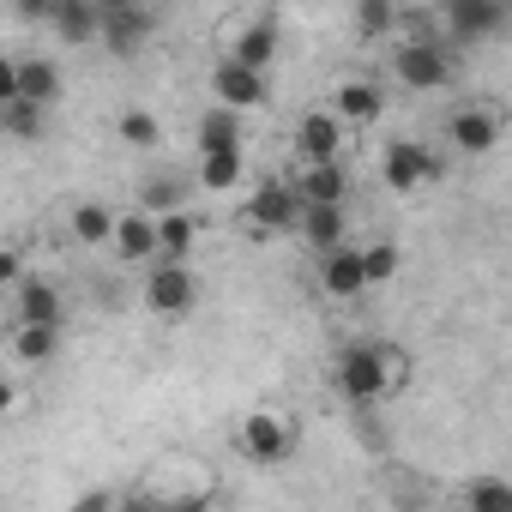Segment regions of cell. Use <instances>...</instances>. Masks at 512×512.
<instances>
[{"label":"cell","mask_w":512,"mask_h":512,"mask_svg":"<svg viewBox=\"0 0 512 512\" xmlns=\"http://www.w3.org/2000/svg\"><path fill=\"white\" fill-rule=\"evenodd\" d=\"M19 103H31V109L61 103V67L43 61V55H25L19 61Z\"/></svg>","instance_id":"obj_17"},{"label":"cell","mask_w":512,"mask_h":512,"mask_svg":"<svg viewBox=\"0 0 512 512\" xmlns=\"http://www.w3.org/2000/svg\"><path fill=\"white\" fill-rule=\"evenodd\" d=\"M109 247L121 253L127 266H139V260H157V229H151V217H145V211H127V217H115V235H109Z\"/></svg>","instance_id":"obj_16"},{"label":"cell","mask_w":512,"mask_h":512,"mask_svg":"<svg viewBox=\"0 0 512 512\" xmlns=\"http://www.w3.org/2000/svg\"><path fill=\"white\" fill-rule=\"evenodd\" d=\"M302 223V199H296V187H284V181H266L260 193L247 199V229L253 235H266V229H296Z\"/></svg>","instance_id":"obj_6"},{"label":"cell","mask_w":512,"mask_h":512,"mask_svg":"<svg viewBox=\"0 0 512 512\" xmlns=\"http://www.w3.org/2000/svg\"><path fill=\"white\" fill-rule=\"evenodd\" d=\"M163 512H217V506H211V494H175V500H163Z\"/></svg>","instance_id":"obj_34"},{"label":"cell","mask_w":512,"mask_h":512,"mask_svg":"<svg viewBox=\"0 0 512 512\" xmlns=\"http://www.w3.org/2000/svg\"><path fill=\"white\" fill-rule=\"evenodd\" d=\"M500 25H506V7H500V0H452V7H446V31H452L458 43L494 37Z\"/></svg>","instance_id":"obj_10"},{"label":"cell","mask_w":512,"mask_h":512,"mask_svg":"<svg viewBox=\"0 0 512 512\" xmlns=\"http://www.w3.org/2000/svg\"><path fill=\"white\" fill-rule=\"evenodd\" d=\"M320 290L338 296V302H356V296L368 290V278H362V247H338V253H326V260H320Z\"/></svg>","instance_id":"obj_12"},{"label":"cell","mask_w":512,"mask_h":512,"mask_svg":"<svg viewBox=\"0 0 512 512\" xmlns=\"http://www.w3.org/2000/svg\"><path fill=\"white\" fill-rule=\"evenodd\" d=\"M398 25V7H386V0H362V7H356V31L362 37H386Z\"/></svg>","instance_id":"obj_29"},{"label":"cell","mask_w":512,"mask_h":512,"mask_svg":"<svg viewBox=\"0 0 512 512\" xmlns=\"http://www.w3.org/2000/svg\"><path fill=\"white\" fill-rule=\"evenodd\" d=\"M121 139L145 151V145H157V139H163V127H157V115H145V109H127V115H121Z\"/></svg>","instance_id":"obj_31"},{"label":"cell","mask_w":512,"mask_h":512,"mask_svg":"<svg viewBox=\"0 0 512 512\" xmlns=\"http://www.w3.org/2000/svg\"><path fill=\"white\" fill-rule=\"evenodd\" d=\"M151 25H157V13H151V7H133V0H127V7H121V0H115V7H97V37H103L115 55H133V49L151 37Z\"/></svg>","instance_id":"obj_5"},{"label":"cell","mask_w":512,"mask_h":512,"mask_svg":"<svg viewBox=\"0 0 512 512\" xmlns=\"http://www.w3.org/2000/svg\"><path fill=\"white\" fill-rule=\"evenodd\" d=\"M49 25H55L61 43H91L97 37V7H85V0H55Z\"/></svg>","instance_id":"obj_21"},{"label":"cell","mask_w":512,"mask_h":512,"mask_svg":"<svg viewBox=\"0 0 512 512\" xmlns=\"http://www.w3.org/2000/svg\"><path fill=\"white\" fill-rule=\"evenodd\" d=\"M241 452H247V464H260V470H272V464H284L290 452H296V422L290 416H278V410H253L247 422H241Z\"/></svg>","instance_id":"obj_2"},{"label":"cell","mask_w":512,"mask_h":512,"mask_svg":"<svg viewBox=\"0 0 512 512\" xmlns=\"http://www.w3.org/2000/svg\"><path fill=\"white\" fill-rule=\"evenodd\" d=\"M380 109H386V97H380V85L374 79H344L338 91H332V115L338 121H380Z\"/></svg>","instance_id":"obj_18"},{"label":"cell","mask_w":512,"mask_h":512,"mask_svg":"<svg viewBox=\"0 0 512 512\" xmlns=\"http://www.w3.org/2000/svg\"><path fill=\"white\" fill-rule=\"evenodd\" d=\"M464 506H470V512H512V488H506L500 476H476L470 494H464Z\"/></svg>","instance_id":"obj_26"},{"label":"cell","mask_w":512,"mask_h":512,"mask_svg":"<svg viewBox=\"0 0 512 512\" xmlns=\"http://www.w3.org/2000/svg\"><path fill=\"white\" fill-rule=\"evenodd\" d=\"M181 199H187V181H181V175H151V181H145V205H151L157 217L181 211Z\"/></svg>","instance_id":"obj_27"},{"label":"cell","mask_w":512,"mask_h":512,"mask_svg":"<svg viewBox=\"0 0 512 512\" xmlns=\"http://www.w3.org/2000/svg\"><path fill=\"white\" fill-rule=\"evenodd\" d=\"M193 296H199V284H193L187 266H151V278H145V308L151 314H187Z\"/></svg>","instance_id":"obj_8"},{"label":"cell","mask_w":512,"mask_h":512,"mask_svg":"<svg viewBox=\"0 0 512 512\" xmlns=\"http://www.w3.org/2000/svg\"><path fill=\"white\" fill-rule=\"evenodd\" d=\"M229 61L247 67V73H272V61H278V19H272V13H266V19H253V25L235 37Z\"/></svg>","instance_id":"obj_11"},{"label":"cell","mask_w":512,"mask_h":512,"mask_svg":"<svg viewBox=\"0 0 512 512\" xmlns=\"http://www.w3.org/2000/svg\"><path fill=\"white\" fill-rule=\"evenodd\" d=\"M211 91H217V103L223 109H260L266 97H272V85H266V73H247V67H235L229 55L217 61V73H211Z\"/></svg>","instance_id":"obj_7"},{"label":"cell","mask_w":512,"mask_h":512,"mask_svg":"<svg viewBox=\"0 0 512 512\" xmlns=\"http://www.w3.org/2000/svg\"><path fill=\"white\" fill-rule=\"evenodd\" d=\"M302 235L320 253H338L344 247V205H302Z\"/></svg>","instance_id":"obj_20"},{"label":"cell","mask_w":512,"mask_h":512,"mask_svg":"<svg viewBox=\"0 0 512 512\" xmlns=\"http://www.w3.org/2000/svg\"><path fill=\"white\" fill-rule=\"evenodd\" d=\"M13 404H19V386H13V380H0V416H7Z\"/></svg>","instance_id":"obj_37"},{"label":"cell","mask_w":512,"mask_h":512,"mask_svg":"<svg viewBox=\"0 0 512 512\" xmlns=\"http://www.w3.org/2000/svg\"><path fill=\"white\" fill-rule=\"evenodd\" d=\"M0 127H7L13 139H37V133H43V109H31V103H7V109H0Z\"/></svg>","instance_id":"obj_30"},{"label":"cell","mask_w":512,"mask_h":512,"mask_svg":"<svg viewBox=\"0 0 512 512\" xmlns=\"http://www.w3.org/2000/svg\"><path fill=\"white\" fill-rule=\"evenodd\" d=\"M392 73H398V85H410V91H440V85L452 79V55H446L440 37H410L404 49H392Z\"/></svg>","instance_id":"obj_3"},{"label":"cell","mask_w":512,"mask_h":512,"mask_svg":"<svg viewBox=\"0 0 512 512\" xmlns=\"http://www.w3.org/2000/svg\"><path fill=\"white\" fill-rule=\"evenodd\" d=\"M73 512H115V494H109V488H91V494L73 500Z\"/></svg>","instance_id":"obj_33"},{"label":"cell","mask_w":512,"mask_h":512,"mask_svg":"<svg viewBox=\"0 0 512 512\" xmlns=\"http://www.w3.org/2000/svg\"><path fill=\"white\" fill-rule=\"evenodd\" d=\"M332 380H338V392H344L350 404H362V410H368V404H380V398L404 392V380H410V356H404L398 344H386V338H368V344L338 350Z\"/></svg>","instance_id":"obj_1"},{"label":"cell","mask_w":512,"mask_h":512,"mask_svg":"<svg viewBox=\"0 0 512 512\" xmlns=\"http://www.w3.org/2000/svg\"><path fill=\"white\" fill-rule=\"evenodd\" d=\"M115 512H163V506H157V500H139V494H133V500L121 494V500H115Z\"/></svg>","instance_id":"obj_36"},{"label":"cell","mask_w":512,"mask_h":512,"mask_svg":"<svg viewBox=\"0 0 512 512\" xmlns=\"http://www.w3.org/2000/svg\"><path fill=\"white\" fill-rule=\"evenodd\" d=\"M296 199H302V205H344V169H338V163H314V169L296 181Z\"/></svg>","instance_id":"obj_22"},{"label":"cell","mask_w":512,"mask_h":512,"mask_svg":"<svg viewBox=\"0 0 512 512\" xmlns=\"http://www.w3.org/2000/svg\"><path fill=\"white\" fill-rule=\"evenodd\" d=\"M61 350V326H19L13 332V356L19 362H49Z\"/></svg>","instance_id":"obj_24"},{"label":"cell","mask_w":512,"mask_h":512,"mask_svg":"<svg viewBox=\"0 0 512 512\" xmlns=\"http://www.w3.org/2000/svg\"><path fill=\"white\" fill-rule=\"evenodd\" d=\"M241 181V151H211V157H199V187L205 193H229Z\"/></svg>","instance_id":"obj_23"},{"label":"cell","mask_w":512,"mask_h":512,"mask_svg":"<svg viewBox=\"0 0 512 512\" xmlns=\"http://www.w3.org/2000/svg\"><path fill=\"white\" fill-rule=\"evenodd\" d=\"M19 103V61L13 55H0V109Z\"/></svg>","instance_id":"obj_32"},{"label":"cell","mask_w":512,"mask_h":512,"mask_svg":"<svg viewBox=\"0 0 512 512\" xmlns=\"http://www.w3.org/2000/svg\"><path fill=\"white\" fill-rule=\"evenodd\" d=\"M19 278H25V260H19V253H13V247H0V284H7V290H13Z\"/></svg>","instance_id":"obj_35"},{"label":"cell","mask_w":512,"mask_h":512,"mask_svg":"<svg viewBox=\"0 0 512 512\" xmlns=\"http://www.w3.org/2000/svg\"><path fill=\"white\" fill-rule=\"evenodd\" d=\"M296 151L308 157V169H314V163H338V151H344V121H338L332 109L302 115V127H296Z\"/></svg>","instance_id":"obj_9"},{"label":"cell","mask_w":512,"mask_h":512,"mask_svg":"<svg viewBox=\"0 0 512 512\" xmlns=\"http://www.w3.org/2000/svg\"><path fill=\"white\" fill-rule=\"evenodd\" d=\"M193 139H199V157H211V151H241V115L223 109V103H211V109L199 115Z\"/></svg>","instance_id":"obj_19"},{"label":"cell","mask_w":512,"mask_h":512,"mask_svg":"<svg viewBox=\"0 0 512 512\" xmlns=\"http://www.w3.org/2000/svg\"><path fill=\"white\" fill-rule=\"evenodd\" d=\"M73 235H79V241H109V235H115V211L79 205V211H73Z\"/></svg>","instance_id":"obj_28"},{"label":"cell","mask_w":512,"mask_h":512,"mask_svg":"<svg viewBox=\"0 0 512 512\" xmlns=\"http://www.w3.org/2000/svg\"><path fill=\"white\" fill-rule=\"evenodd\" d=\"M446 133H452V145H458V151L482 157V151H494V145H500V115H488V109H458V115L446 121Z\"/></svg>","instance_id":"obj_13"},{"label":"cell","mask_w":512,"mask_h":512,"mask_svg":"<svg viewBox=\"0 0 512 512\" xmlns=\"http://www.w3.org/2000/svg\"><path fill=\"white\" fill-rule=\"evenodd\" d=\"M362 278H368V290L398 278V247H392V241H368V247H362Z\"/></svg>","instance_id":"obj_25"},{"label":"cell","mask_w":512,"mask_h":512,"mask_svg":"<svg viewBox=\"0 0 512 512\" xmlns=\"http://www.w3.org/2000/svg\"><path fill=\"white\" fill-rule=\"evenodd\" d=\"M13 302H19V326H61V290L55 284L19 278L13 284Z\"/></svg>","instance_id":"obj_14"},{"label":"cell","mask_w":512,"mask_h":512,"mask_svg":"<svg viewBox=\"0 0 512 512\" xmlns=\"http://www.w3.org/2000/svg\"><path fill=\"white\" fill-rule=\"evenodd\" d=\"M151 229H157V266H187V253L199 241V223L187 211H169V217H151Z\"/></svg>","instance_id":"obj_15"},{"label":"cell","mask_w":512,"mask_h":512,"mask_svg":"<svg viewBox=\"0 0 512 512\" xmlns=\"http://www.w3.org/2000/svg\"><path fill=\"white\" fill-rule=\"evenodd\" d=\"M380 175H386V187H392V193H416V187H428V181L440 175V157H434L428 145H416V139H392V145H386Z\"/></svg>","instance_id":"obj_4"}]
</instances>
